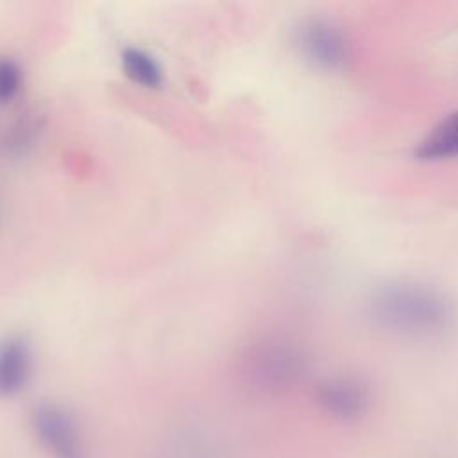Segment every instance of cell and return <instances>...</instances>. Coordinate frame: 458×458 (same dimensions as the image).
Segmentation results:
<instances>
[{
    "instance_id": "cell-1",
    "label": "cell",
    "mask_w": 458,
    "mask_h": 458,
    "mask_svg": "<svg viewBox=\"0 0 458 458\" xmlns=\"http://www.w3.org/2000/svg\"><path fill=\"white\" fill-rule=\"evenodd\" d=\"M367 315L374 326L388 333L426 338L451 327L454 306L437 286L413 279H392L370 292Z\"/></svg>"
},
{
    "instance_id": "cell-2",
    "label": "cell",
    "mask_w": 458,
    "mask_h": 458,
    "mask_svg": "<svg viewBox=\"0 0 458 458\" xmlns=\"http://www.w3.org/2000/svg\"><path fill=\"white\" fill-rule=\"evenodd\" d=\"M243 377L258 390L281 392L295 385L306 372L302 351L284 340H265L243 360Z\"/></svg>"
},
{
    "instance_id": "cell-3",
    "label": "cell",
    "mask_w": 458,
    "mask_h": 458,
    "mask_svg": "<svg viewBox=\"0 0 458 458\" xmlns=\"http://www.w3.org/2000/svg\"><path fill=\"white\" fill-rule=\"evenodd\" d=\"M293 47L311 68L336 73L351 57V43L345 30L324 16L302 18L293 29Z\"/></svg>"
},
{
    "instance_id": "cell-4",
    "label": "cell",
    "mask_w": 458,
    "mask_h": 458,
    "mask_svg": "<svg viewBox=\"0 0 458 458\" xmlns=\"http://www.w3.org/2000/svg\"><path fill=\"white\" fill-rule=\"evenodd\" d=\"M30 428L50 458H88L82 431L64 406L45 401L32 408Z\"/></svg>"
},
{
    "instance_id": "cell-5",
    "label": "cell",
    "mask_w": 458,
    "mask_h": 458,
    "mask_svg": "<svg viewBox=\"0 0 458 458\" xmlns=\"http://www.w3.org/2000/svg\"><path fill=\"white\" fill-rule=\"evenodd\" d=\"M317 401L331 417L338 420H356L369 410L370 392L358 377L336 376L318 386Z\"/></svg>"
},
{
    "instance_id": "cell-6",
    "label": "cell",
    "mask_w": 458,
    "mask_h": 458,
    "mask_svg": "<svg viewBox=\"0 0 458 458\" xmlns=\"http://www.w3.org/2000/svg\"><path fill=\"white\" fill-rule=\"evenodd\" d=\"M32 347L21 335H9L0 342V397L18 395L32 376Z\"/></svg>"
},
{
    "instance_id": "cell-7",
    "label": "cell",
    "mask_w": 458,
    "mask_h": 458,
    "mask_svg": "<svg viewBox=\"0 0 458 458\" xmlns=\"http://www.w3.org/2000/svg\"><path fill=\"white\" fill-rule=\"evenodd\" d=\"M417 161L437 163L458 157V109L445 114L413 148Z\"/></svg>"
},
{
    "instance_id": "cell-8",
    "label": "cell",
    "mask_w": 458,
    "mask_h": 458,
    "mask_svg": "<svg viewBox=\"0 0 458 458\" xmlns=\"http://www.w3.org/2000/svg\"><path fill=\"white\" fill-rule=\"evenodd\" d=\"M120 64L123 73L134 84L147 89H159L163 86L165 75L159 61L143 48L127 47L120 54Z\"/></svg>"
},
{
    "instance_id": "cell-9",
    "label": "cell",
    "mask_w": 458,
    "mask_h": 458,
    "mask_svg": "<svg viewBox=\"0 0 458 458\" xmlns=\"http://www.w3.org/2000/svg\"><path fill=\"white\" fill-rule=\"evenodd\" d=\"M23 82L20 64L13 57H0V106L13 102Z\"/></svg>"
}]
</instances>
